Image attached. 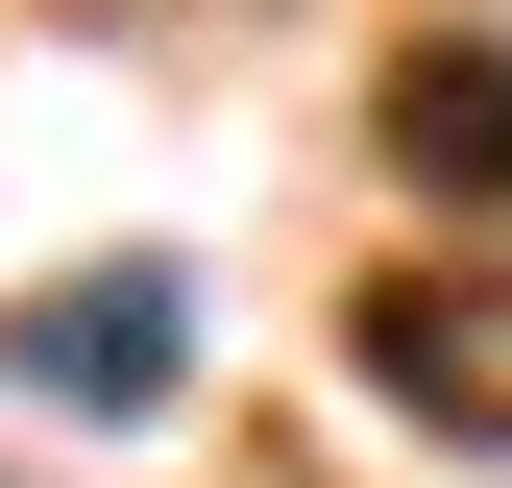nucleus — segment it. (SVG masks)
Returning a JSON list of instances; mask_svg holds the SVG:
<instances>
[{"mask_svg": "<svg viewBox=\"0 0 512 488\" xmlns=\"http://www.w3.org/2000/svg\"><path fill=\"white\" fill-rule=\"evenodd\" d=\"M342 366L391 415H439V440H512V269H391L342 293Z\"/></svg>", "mask_w": 512, "mask_h": 488, "instance_id": "obj_1", "label": "nucleus"}, {"mask_svg": "<svg viewBox=\"0 0 512 488\" xmlns=\"http://www.w3.org/2000/svg\"><path fill=\"white\" fill-rule=\"evenodd\" d=\"M0 366H25L49 415H171V366H196V293H171V269H49L25 318H0Z\"/></svg>", "mask_w": 512, "mask_h": 488, "instance_id": "obj_2", "label": "nucleus"}, {"mask_svg": "<svg viewBox=\"0 0 512 488\" xmlns=\"http://www.w3.org/2000/svg\"><path fill=\"white\" fill-rule=\"evenodd\" d=\"M391 171H415V196H512V49L488 25H439L391 74Z\"/></svg>", "mask_w": 512, "mask_h": 488, "instance_id": "obj_3", "label": "nucleus"}]
</instances>
